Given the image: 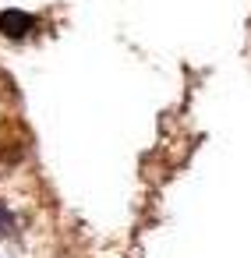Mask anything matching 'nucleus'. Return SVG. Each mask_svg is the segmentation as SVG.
<instances>
[{
    "instance_id": "f257e3e1",
    "label": "nucleus",
    "mask_w": 251,
    "mask_h": 258,
    "mask_svg": "<svg viewBox=\"0 0 251 258\" xmlns=\"http://www.w3.org/2000/svg\"><path fill=\"white\" fill-rule=\"evenodd\" d=\"M32 29V18L25 11H0V32L4 36H25Z\"/></svg>"
}]
</instances>
